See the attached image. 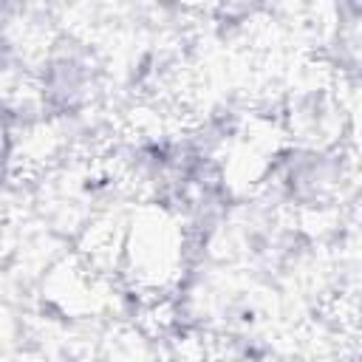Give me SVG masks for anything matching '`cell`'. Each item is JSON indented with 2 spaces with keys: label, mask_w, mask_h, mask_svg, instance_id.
I'll return each mask as SVG.
<instances>
[{
  "label": "cell",
  "mask_w": 362,
  "mask_h": 362,
  "mask_svg": "<svg viewBox=\"0 0 362 362\" xmlns=\"http://www.w3.org/2000/svg\"><path fill=\"white\" fill-rule=\"evenodd\" d=\"M139 246L141 249H133V255L141 266L139 274L144 280H153L156 286L164 283L167 274L181 260V235H178V229L158 212V215H153L150 223L139 226Z\"/></svg>",
  "instance_id": "6da1fadb"
}]
</instances>
